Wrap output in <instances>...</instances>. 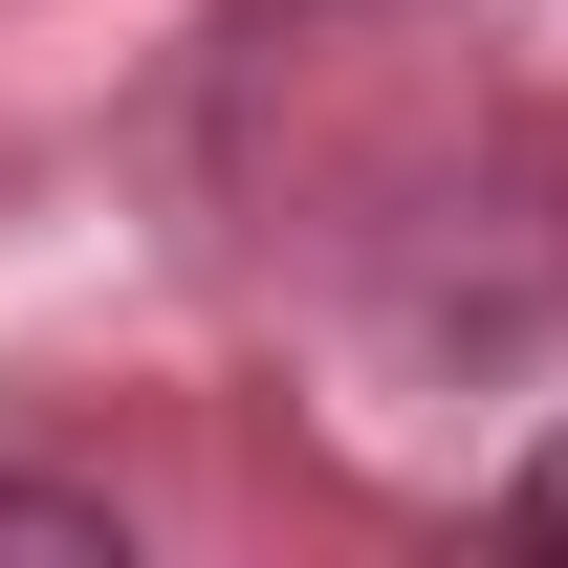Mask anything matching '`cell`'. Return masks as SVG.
<instances>
[{"label":"cell","mask_w":568,"mask_h":568,"mask_svg":"<svg viewBox=\"0 0 568 568\" xmlns=\"http://www.w3.org/2000/svg\"><path fill=\"white\" fill-rule=\"evenodd\" d=\"M0 568H132V525L88 481H44V459H0Z\"/></svg>","instance_id":"obj_1"},{"label":"cell","mask_w":568,"mask_h":568,"mask_svg":"<svg viewBox=\"0 0 568 568\" xmlns=\"http://www.w3.org/2000/svg\"><path fill=\"white\" fill-rule=\"evenodd\" d=\"M503 547H547V568H568V437H525V459H503Z\"/></svg>","instance_id":"obj_2"}]
</instances>
